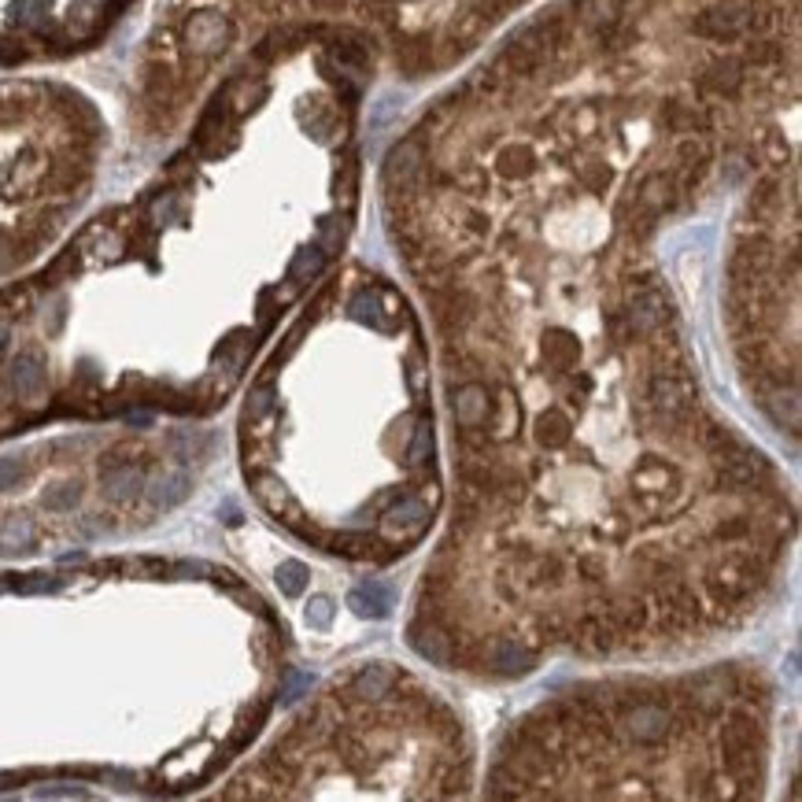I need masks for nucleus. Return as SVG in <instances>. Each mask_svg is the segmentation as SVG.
I'll return each mask as SVG.
<instances>
[{"label": "nucleus", "mask_w": 802, "mask_h": 802, "mask_svg": "<svg viewBox=\"0 0 802 802\" xmlns=\"http://www.w3.org/2000/svg\"><path fill=\"white\" fill-rule=\"evenodd\" d=\"M758 717L747 706H736L725 725H721V754H725V773L732 784H751L758 777V754H754V740H758Z\"/></svg>", "instance_id": "obj_1"}, {"label": "nucleus", "mask_w": 802, "mask_h": 802, "mask_svg": "<svg viewBox=\"0 0 802 802\" xmlns=\"http://www.w3.org/2000/svg\"><path fill=\"white\" fill-rule=\"evenodd\" d=\"M422 167H426V137L422 130L403 137L385 156V185L389 193H418L422 189Z\"/></svg>", "instance_id": "obj_2"}, {"label": "nucleus", "mask_w": 802, "mask_h": 802, "mask_svg": "<svg viewBox=\"0 0 802 802\" xmlns=\"http://www.w3.org/2000/svg\"><path fill=\"white\" fill-rule=\"evenodd\" d=\"M751 8L743 0H729V4H710L699 15H692V34L703 41H740L751 23Z\"/></svg>", "instance_id": "obj_3"}, {"label": "nucleus", "mask_w": 802, "mask_h": 802, "mask_svg": "<svg viewBox=\"0 0 802 802\" xmlns=\"http://www.w3.org/2000/svg\"><path fill=\"white\" fill-rule=\"evenodd\" d=\"M230 19L215 8H200L182 23V45L193 56H219L230 45Z\"/></svg>", "instance_id": "obj_4"}, {"label": "nucleus", "mask_w": 802, "mask_h": 802, "mask_svg": "<svg viewBox=\"0 0 802 802\" xmlns=\"http://www.w3.org/2000/svg\"><path fill=\"white\" fill-rule=\"evenodd\" d=\"M429 304H433V315H437V326L444 337L466 333V329L477 322V315H481L477 296L466 289V285H451V289H444V292H433Z\"/></svg>", "instance_id": "obj_5"}, {"label": "nucleus", "mask_w": 802, "mask_h": 802, "mask_svg": "<svg viewBox=\"0 0 802 802\" xmlns=\"http://www.w3.org/2000/svg\"><path fill=\"white\" fill-rule=\"evenodd\" d=\"M625 315H629L636 337L644 341L655 329H666L669 322H673V307H669V300L662 296L658 285H647V289H629V296H625Z\"/></svg>", "instance_id": "obj_6"}, {"label": "nucleus", "mask_w": 802, "mask_h": 802, "mask_svg": "<svg viewBox=\"0 0 802 802\" xmlns=\"http://www.w3.org/2000/svg\"><path fill=\"white\" fill-rule=\"evenodd\" d=\"M429 503L426 499H414V496H403L396 499L385 518H381V536L389 540V544H407V540H418V536L429 529Z\"/></svg>", "instance_id": "obj_7"}, {"label": "nucleus", "mask_w": 802, "mask_h": 802, "mask_svg": "<svg viewBox=\"0 0 802 802\" xmlns=\"http://www.w3.org/2000/svg\"><path fill=\"white\" fill-rule=\"evenodd\" d=\"M669 710L655 699H636L621 714V732L636 743H662L669 736Z\"/></svg>", "instance_id": "obj_8"}, {"label": "nucleus", "mask_w": 802, "mask_h": 802, "mask_svg": "<svg viewBox=\"0 0 802 802\" xmlns=\"http://www.w3.org/2000/svg\"><path fill=\"white\" fill-rule=\"evenodd\" d=\"M743 82H747V67H743V60H732V56H725V60H714L706 63L703 71L695 74V93L699 97H740Z\"/></svg>", "instance_id": "obj_9"}, {"label": "nucleus", "mask_w": 802, "mask_h": 802, "mask_svg": "<svg viewBox=\"0 0 802 802\" xmlns=\"http://www.w3.org/2000/svg\"><path fill=\"white\" fill-rule=\"evenodd\" d=\"M481 666L499 673V677H522L533 669V651L525 644H518L514 636H496L481 647Z\"/></svg>", "instance_id": "obj_10"}, {"label": "nucleus", "mask_w": 802, "mask_h": 802, "mask_svg": "<svg viewBox=\"0 0 802 802\" xmlns=\"http://www.w3.org/2000/svg\"><path fill=\"white\" fill-rule=\"evenodd\" d=\"M488 411H492V392L477 377H466L459 389H451V414L459 426H485Z\"/></svg>", "instance_id": "obj_11"}, {"label": "nucleus", "mask_w": 802, "mask_h": 802, "mask_svg": "<svg viewBox=\"0 0 802 802\" xmlns=\"http://www.w3.org/2000/svg\"><path fill=\"white\" fill-rule=\"evenodd\" d=\"M677 200H681V193H677V182H673V174H647L644 182L632 189V204H636V211H647V215H666V211H673L677 207Z\"/></svg>", "instance_id": "obj_12"}, {"label": "nucleus", "mask_w": 802, "mask_h": 802, "mask_svg": "<svg viewBox=\"0 0 802 802\" xmlns=\"http://www.w3.org/2000/svg\"><path fill=\"white\" fill-rule=\"evenodd\" d=\"M488 433L496 444H507V440L518 437L522 429V403L514 396L511 385H496V396H492V411H488Z\"/></svg>", "instance_id": "obj_13"}, {"label": "nucleus", "mask_w": 802, "mask_h": 802, "mask_svg": "<svg viewBox=\"0 0 802 802\" xmlns=\"http://www.w3.org/2000/svg\"><path fill=\"white\" fill-rule=\"evenodd\" d=\"M492 67H496L503 78H511V82H533V78H540V74L547 71V60L544 56H536L533 49H525L522 41H514L511 37Z\"/></svg>", "instance_id": "obj_14"}, {"label": "nucleus", "mask_w": 802, "mask_h": 802, "mask_svg": "<svg viewBox=\"0 0 802 802\" xmlns=\"http://www.w3.org/2000/svg\"><path fill=\"white\" fill-rule=\"evenodd\" d=\"M632 485L640 496H666L673 488H681V474H677V466L666 459H658V455H644L640 466L632 470Z\"/></svg>", "instance_id": "obj_15"}, {"label": "nucleus", "mask_w": 802, "mask_h": 802, "mask_svg": "<svg viewBox=\"0 0 802 802\" xmlns=\"http://www.w3.org/2000/svg\"><path fill=\"white\" fill-rule=\"evenodd\" d=\"M407 644L418 651L422 658H429V662H437V666H451V640L448 632L440 629L437 621H429V618H418L407 629Z\"/></svg>", "instance_id": "obj_16"}, {"label": "nucleus", "mask_w": 802, "mask_h": 802, "mask_svg": "<svg viewBox=\"0 0 802 802\" xmlns=\"http://www.w3.org/2000/svg\"><path fill=\"white\" fill-rule=\"evenodd\" d=\"M658 119L666 126L669 134H706L710 126H714V115L699 104H688V100H666L662 108H658Z\"/></svg>", "instance_id": "obj_17"}, {"label": "nucleus", "mask_w": 802, "mask_h": 802, "mask_svg": "<svg viewBox=\"0 0 802 802\" xmlns=\"http://www.w3.org/2000/svg\"><path fill=\"white\" fill-rule=\"evenodd\" d=\"M252 488H256L259 503L267 507L270 514H278V518H285V522H300L304 518V511H300V503L292 499V492L285 488V481H281L278 474H256L252 477Z\"/></svg>", "instance_id": "obj_18"}, {"label": "nucleus", "mask_w": 802, "mask_h": 802, "mask_svg": "<svg viewBox=\"0 0 802 802\" xmlns=\"http://www.w3.org/2000/svg\"><path fill=\"white\" fill-rule=\"evenodd\" d=\"M573 437V418L562 407H547L533 418V440L536 448L544 451H562Z\"/></svg>", "instance_id": "obj_19"}, {"label": "nucleus", "mask_w": 802, "mask_h": 802, "mask_svg": "<svg viewBox=\"0 0 802 802\" xmlns=\"http://www.w3.org/2000/svg\"><path fill=\"white\" fill-rule=\"evenodd\" d=\"M396 67L407 78H422L433 67V41L426 34H396Z\"/></svg>", "instance_id": "obj_20"}, {"label": "nucleus", "mask_w": 802, "mask_h": 802, "mask_svg": "<svg viewBox=\"0 0 802 802\" xmlns=\"http://www.w3.org/2000/svg\"><path fill=\"white\" fill-rule=\"evenodd\" d=\"M100 485H104L108 499L126 503V499H134L145 488V474H141V466H134V462H108L100 470Z\"/></svg>", "instance_id": "obj_21"}, {"label": "nucleus", "mask_w": 802, "mask_h": 802, "mask_svg": "<svg viewBox=\"0 0 802 802\" xmlns=\"http://www.w3.org/2000/svg\"><path fill=\"white\" fill-rule=\"evenodd\" d=\"M536 167H540V159H536L529 141H514V145H503L496 152V174L499 178H507V182H525V178H533Z\"/></svg>", "instance_id": "obj_22"}, {"label": "nucleus", "mask_w": 802, "mask_h": 802, "mask_svg": "<svg viewBox=\"0 0 802 802\" xmlns=\"http://www.w3.org/2000/svg\"><path fill=\"white\" fill-rule=\"evenodd\" d=\"M8 381H12L15 396L23 403H37L41 400V392H45V366H41V359L37 355H19L12 363V370H8Z\"/></svg>", "instance_id": "obj_23"}, {"label": "nucleus", "mask_w": 802, "mask_h": 802, "mask_svg": "<svg viewBox=\"0 0 802 802\" xmlns=\"http://www.w3.org/2000/svg\"><path fill=\"white\" fill-rule=\"evenodd\" d=\"M189 492H193V477L185 474V470H163L148 485V499H152V507H159V511L178 507L182 499H189Z\"/></svg>", "instance_id": "obj_24"}, {"label": "nucleus", "mask_w": 802, "mask_h": 802, "mask_svg": "<svg viewBox=\"0 0 802 802\" xmlns=\"http://www.w3.org/2000/svg\"><path fill=\"white\" fill-rule=\"evenodd\" d=\"M348 607L359 614V618H374V621H381V618H389V610H392V592H389V584H381V581H363L359 588H352V596H348Z\"/></svg>", "instance_id": "obj_25"}, {"label": "nucleus", "mask_w": 802, "mask_h": 802, "mask_svg": "<svg viewBox=\"0 0 802 802\" xmlns=\"http://www.w3.org/2000/svg\"><path fill=\"white\" fill-rule=\"evenodd\" d=\"M396 688V669H389L385 662H374V666H363L352 677V695L355 699H366V703H377Z\"/></svg>", "instance_id": "obj_26"}, {"label": "nucleus", "mask_w": 802, "mask_h": 802, "mask_svg": "<svg viewBox=\"0 0 802 802\" xmlns=\"http://www.w3.org/2000/svg\"><path fill=\"white\" fill-rule=\"evenodd\" d=\"M692 437H695V444H699L706 455H714V459H725V455H732V451L740 448V437H736L729 426L714 422V418L692 422Z\"/></svg>", "instance_id": "obj_27"}, {"label": "nucleus", "mask_w": 802, "mask_h": 802, "mask_svg": "<svg viewBox=\"0 0 802 802\" xmlns=\"http://www.w3.org/2000/svg\"><path fill=\"white\" fill-rule=\"evenodd\" d=\"M544 359L551 370H573L577 366V359H581V344H577V337L573 333H566V329H547L544 337Z\"/></svg>", "instance_id": "obj_28"}, {"label": "nucleus", "mask_w": 802, "mask_h": 802, "mask_svg": "<svg viewBox=\"0 0 802 802\" xmlns=\"http://www.w3.org/2000/svg\"><path fill=\"white\" fill-rule=\"evenodd\" d=\"M766 396V411H769V418L777 422V426H784V429H799V392H795V385H777V389H769V392H762Z\"/></svg>", "instance_id": "obj_29"}, {"label": "nucleus", "mask_w": 802, "mask_h": 802, "mask_svg": "<svg viewBox=\"0 0 802 802\" xmlns=\"http://www.w3.org/2000/svg\"><path fill=\"white\" fill-rule=\"evenodd\" d=\"M621 4H625V0H577L573 8H577V23H581L588 34H596L603 26L618 23Z\"/></svg>", "instance_id": "obj_30"}, {"label": "nucleus", "mask_w": 802, "mask_h": 802, "mask_svg": "<svg viewBox=\"0 0 802 802\" xmlns=\"http://www.w3.org/2000/svg\"><path fill=\"white\" fill-rule=\"evenodd\" d=\"M780 204H784V185H780L777 174L758 178V182H754V193H751V215H754V219H769V215H777Z\"/></svg>", "instance_id": "obj_31"}, {"label": "nucleus", "mask_w": 802, "mask_h": 802, "mask_svg": "<svg viewBox=\"0 0 802 802\" xmlns=\"http://www.w3.org/2000/svg\"><path fill=\"white\" fill-rule=\"evenodd\" d=\"M45 171V159L37 156L34 148H26L23 156L12 163V171H8V182H4V189H8V196H19L23 189H30V185L37 182V174Z\"/></svg>", "instance_id": "obj_32"}, {"label": "nucleus", "mask_w": 802, "mask_h": 802, "mask_svg": "<svg viewBox=\"0 0 802 802\" xmlns=\"http://www.w3.org/2000/svg\"><path fill=\"white\" fill-rule=\"evenodd\" d=\"M34 522L26 518V514H15L8 522L0 525V555H19L26 547L34 544Z\"/></svg>", "instance_id": "obj_33"}, {"label": "nucleus", "mask_w": 802, "mask_h": 802, "mask_svg": "<svg viewBox=\"0 0 802 802\" xmlns=\"http://www.w3.org/2000/svg\"><path fill=\"white\" fill-rule=\"evenodd\" d=\"M374 547H377V540L370 533H337L326 540L329 555H341V559H370Z\"/></svg>", "instance_id": "obj_34"}, {"label": "nucleus", "mask_w": 802, "mask_h": 802, "mask_svg": "<svg viewBox=\"0 0 802 802\" xmlns=\"http://www.w3.org/2000/svg\"><path fill=\"white\" fill-rule=\"evenodd\" d=\"M533 570H529V577L525 581L533 584V588H559L562 577H566V562L559 559V555H533V562H529Z\"/></svg>", "instance_id": "obj_35"}, {"label": "nucleus", "mask_w": 802, "mask_h": 802, "mask_svg": "<svg viewBox=\"0 0 802 802\" xmlns=\"http://www.w3.org/2000/svg\"><path fill=\"white\" fill-rule=\"evenodd\" d=\"M78 503H82V485H78V481L52 485V488H45V496H41V507H45V511H56V514L74 511Z\"/></svg>", "instance_id": "obj_36"}, {"label": "nucleus", "mask_w": 802, "mask_h": 802, "mask_svg": "<svg viewBox=\"0 0 802 802\" xmlns=\"http://www.w3.org/2000/svg\"><path fill=\"white\" fill-rule=\"evenodd\" d=\"M743 63H754V67H780L784 63V45L773 41V37H754L747 52H743Z\"/></svg>", "instance_id": "obj_37"}, {"label": "nucleus", "mask_w": 802, "mask_h": 802, "mask_svg": "<svg viewBox=\"0 0 802 802\" xmlns=\"http://www.w3.org/2000/svg\"><path fill=\"white\" fill-rule=\"evenodd\" d=\"M455 444L462 448V455H485V451L496 448L488 426H459L455 429Z\"/></svg>", "instance_id": "obj_38"}, {"label": "nucleus", "mask_w": 802, "mask_h": 802, "mask_svg": "<svg viewBox=\"0 0 802 802\" xmlns=\"http://www.w3.org/2000/svg\"><path fill=\"white\" fill-rule=\"evenodd\" d=\"M433 459V418H422L418 429H414L411 444H407V462L411 466H426Z\"/></svg>", "instance_id": "obj_39"}, {"label": "nucleus", "mask_w": 802, "mask_h": 802, "mask_svg": "<svg viewBox=\"0 0 802 802\" xmlns=\"http://www.w3.org/2000/svg\"><path fill=\"white\" fill-rule=\"evenodd\" d=\"M278 588H281V596H289V599L304 596V588H307V566H304V562H296V559L281 562V566H278Z\"/></svg>", "instance_id": "obj_40"}, {"label": "nucleus", "mask_w": 802, "mask_h": 802, "mask_svg": "<svg viewBox=\"0 0 802 802\" xmlns=\"http://www.w3.org/2000/svg\"><path fill=\"white\" fill-rule=\"evenodd\" d=\"M677 167H692V163H706V159H714V152H710V141L699 134H684L681 141H677Z\"/></svg>", "instance_id": "obj_41"}, {"label": "nucleus", "mask_w": 802, "mask_h": 802, "mask_svg": "<svg viewBox=\"0 0 802 802\" xmlns=\"http://www.w3.org/2000/svg\"><path fill=\"white\" fill-rule=\"evenodd\" d=\"M322 263H326V252H322V248H300L296 259H292V281H296V285L311 281L318 270H322Z\"/></svg>", "instance_id": "obj_42"}, {"label": "nucleus", "mask_w": 802, "mask_h": 802, "mask_svg": "<svg viewBox=\"0 0 802 802\" xmlns=\"http://www.w3.org/2000/svg\"><path fill=\"white\" fill-rule=\"evenodd\" d=\"M352 318H359V322H370L374 329H389V318H385V311H381V304H377L374 292H359L352 300Z\"/></svg>", "instance_id": "obj_43"}, {"label": "nucleus", "mask_w": 802, "mask_h": 802, "mask_svg": "<svg viewBox=\"0 0 802 802\" xmlns=\"http://www.w3.org/2000/svg\"><path fill=\"white\" fill-rule=\"evenodd\" d=\"M45 4L41 0H15L12 4V23L30 26V30H45Z\"/></svg>", "instance_id": "obj_44"}, {"label": "nucleus", "mask_w": 802, "mask_h": 802, "mask_svg": "<svg viewBox=\"0 0 802 802\" xmlns=\"http://www.w3.org/2000/svg\"><path fill=\"white\" fill-rule=\"evenodd\" d=\"M747 536H754V518H747V514H732V518L717 522V540H725V544H736Z\"/></svg>", "instance_id": "obj_45"}, {"label": "nucleus", "mask_w": 802, "mask_h": 802, "mask_svg": "<svg viewBox=\"0 0 802 802\" xmlns=\"http://www.w3.org/2000/svg\"><path fill=\"white\" fill-rule=\"evenodd\" d=\"M270 411H274V385H259V389H252L248 407H244V422H263Z\"/></svg>", "instance_id": "obj_46"}, {"label": "nucleus", "mask_w": 802, "mask_h": 802, "mask_svg": "<svg viewBox=\"0 0 802 802\" xmlns=\"http://www.w3.org/2000/svg\"><path fill=\"white\" fill-rule=\"evenodd\" d=\"M304 618H307V625H311V629H329V625H333V599H329V596H311V599H307Z\"/></svg>", "instance_id": "obj_47"}, {"label": "nucleus", "mask_w": 802, "mask_h": 802, "mask_svg": "<svg viewBox=\"0 0 802 802\" xmlns=\"http://www.w3.org/2000/svg\"><path fill=\"white\" fill-rule=\"evenodd\" d=\"M607 333H610V341H614V344L640 341V337H636V329H632V322H629V315H625V307H618V311H610V315H607Z\"/></svg>", "instance_id": "obj_48"}, {"label": "nucleus", "mask_w": 802, "mask_h": 802, "mask_svg": "<svg viewBox=\"0 0 802 802\" xmlns=\"http://www.w3.org/2000/svg\"><path fill=\"white\" fill-rule=\"evenodd\" d=\"M311 684H315V677H311V673H304V669H292L289 677H285V684H281V703H296L300 695L311 692Z\"/></svg>", "instance_id": "obj_49"}, {"label": "nucleus", "mask_w": 802, "mask_h": 802, "mask_svg": "<svg viewBox=\"0 0 802 802\" xmlns=\"http://www.w3.org/2000/svg\"><path fill=\"white\" fill-rule=\"evenodd\" d=\"M407 389H411L414 400H422L429 392V366L418 359V355H411L407 359Z\"/></svg>", "instance_id": "obj_50"}, {"label": "nucleus", "mask_w": 802, "mask_h": 802, "mask_svg": "<svg viewBox=\"0 0 802 802\" xmlns=\"http://www.w3.org/2000/svg\"><path fill=\"white\" fill-rule=\"evenodd\" d=\"M788 141H784V134H777V130H769L766 137H762V159H766L769 167H780V163H788Z\"/></svg>", "instance_id": "obj_51"}, {"label": "nucleus", "mask_w": 802, "mask_h": 802, "mask_svg": "<svg viewBox=\"0 0 802 802\" xmlns=\"http://www.w3.org/2000/svg\"><path fill=\"white\" fill-rule=\"evenodd\" d=\"M577 573L584 581H603L607 577V555H596V551H584L577 559Z\"/></svg>", "instance_id": "obj_52"}, {"label": "nucleus", "mask_w": 802, "mask_h": 802, "mask_svg": "<svg viewBox=\"0 0 802 802\" xmlns=\"http://www.w3.org/2000/svg\"><path fill=\"white\" fill-rule=\"evenodd\" d=\"M23 474H26V466L19 459H0V492H4V488L19 485V481H23Z\"/></svg>", "instance_id": "obj_53"}, {"label": "nucleus", "mask_w": 802, "mask_h": 802, "mask_svg": "<svg viewBox=\"0 0 802 802\" xmlns=\"http://www.w3.org/2000/svg\"><path fill=\"white\" fill-rule=\"evenodd\" d=\"M333 248H341V226L337 219H326L322 222V252H333Z\"/></svg>", "instance_id": "obj_54"}, {"label": "nucleus", "mask_w": 802, "mask_h": 802, "mask_svg": "<svg viewBox=\"0 0 802 802\" xmlns=\"http://www.w3.org/2000/svg\"><path fill=\"white\" fill-rule=\"evenodd\" d=\"M174 448H182V455H200L204 437H200V433H193V437H189V433H178V437H174Z\"/></svg>", "instance_id": "obj_55"}, {"label": "nucleus", "mask_w": 802, "mask_h": 802, "mask_svg": "<svg viewBox=\"0 0 802 802\" xmlns=\"http://www.w3.org/2000/svg\"><path fill=\"white\" fill-rule=\"evenodd\" d=\"M581 178H584V185H588V189H599V185H603V182H607V178H610V171H607V167H599V163H596V167H584Z\"/></svg>", "instance_id": "obj_56"}, {"label": "nucleus", "mask_w": 802, "mask_h": 802, "mask_svg": "<svg viewBox=\"0 0 802 802\" xmlns=\"http://www.w3.org/2000/svg\"><path fill=\"white\" fill-rule=\"evenodd\" d=\"M171 211H174V193H167L163 200H156V204H152V219L171 222Z\"/></svg>", "instance_id": "obj_57"}, {"label": "nucleus", "mask_w": 802, "mask_h": 802, "mask_svg": "<svg viewBox=\"0 0 802 802\" xmlns=\"http://www.w3.org/2000/svg\"><path fill=\"white\" fill-rule=\"evenodd\" d=\"M52 588H56L52 577H30V581L19 584V592H26V596H30V592H52Z\"/></svg>", "instance_id": "obj_58"}, {"label": "nucleus", "mask_w": 802, "mask_h": 802, "mask_svg": "<svg viewBox=\"0 0 802 802\" xmlns=\"http://www.w3.org/2000/svg\"><path fill=\"white\" fill-rule=\"evenodd\" d=\"M344 4H348V0H311V8H318V12H337Z\"/></svg>", "instance_id": "obj_59"}, {"label": "nucleus", "mask_w": 802, "mask_h": 802, "mask_svg": "<svg viewBox=\"0 0 802 802\" xmlns=\"http://www.w3.org/2000/svg\"><path fill=\"white\" fill-rule=\"evenodd\" d=\"M37 795H74V799H82L86 791H82V788H41Z\"/></svg>", "instance_id": "obj_60"}, {"label": "nucleus", "mask_w": 802, "mask_h": 802, "mask_svg": "<svg viewBox=\"0 0 802 802\" xmlns=\"http://www.w3.org/2000/svg\"><path fill=\"white\" fill-rule=\"evenodd\" d=\"M573 385H577V389H581V392H592V377H588V374L573 377Z\"/></svg>", "instance_id": "obj_61"}, {"label": "nucleus", "mask_w": 802, "mask_h": 802, "mask_svg": "<svg viewBox=\"0 0 802 802\" xmlns=\"http://www.w3.org/2000/svg\"><path fill=\"white\" fill-rule=\"evenodd\" d=\"M4 348H8V329L0 326V355H4Z\"/></svg>", "instance_id": "obj_62"}, {"label": "nucleus", "mask_w": 802, "mask_h": 802, "mask_svg": "<svg viewBox=\"0 0 802 802\" xmlns=\"http://www.w3.org/2000/svg\"><path fill=\"white\" fill-rule=\"evenodd\" d=\"M396 4H411V0H396Z\"/></svg>", "instance_id": "obj_63"}]
</instances>
